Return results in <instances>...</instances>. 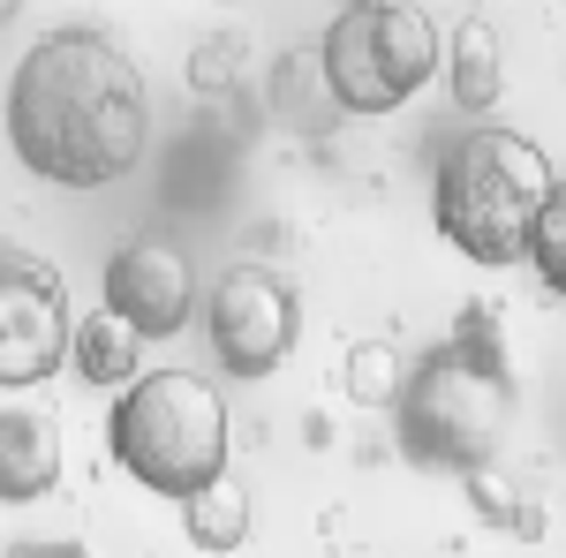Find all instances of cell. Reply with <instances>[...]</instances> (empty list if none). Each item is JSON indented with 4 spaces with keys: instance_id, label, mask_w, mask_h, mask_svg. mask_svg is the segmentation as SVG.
Instances as JSON below:
<instances>
[{
    "instance_id": "cell-1",
    "label": "cell",
    "mask_w": 566,
    "mask_h": 558,
    "mask_svg": "<svg viewBox=\"0 0 566 558\" xmlns=\"http://www.w3.org/2000/svg\"><path fill=\"white\" fill-rule=\"evenodd\" d=\"M151 144V98L122 45L91 23L39 39L8 76V151L53 189H114Z\"/></svg>"
},
{
    "instance_id": "cell-2",
    "label": "cell",
    "mask_w": 566,
    "mask_h": 558,
    "mask_svg": "<svg viewBox=\"0 0 566 558\" xmlns=\"http://www.w3.org/2000/svg\"><path fill=\"white\" fill-rule=\"evenodd\" d=\"M522 386L506 370V340H499V309L469 302L453 317V340L423 347L408 362V378L392 392V438L416 468L431 475H469L491 468L506 430H514Z\"/></svg>"
},
{
    "instance_id": "cell-3",
    "label": "cell",
    "mask_w": 566,
    "mask_h": 558,
    "mask_svg": "<svg viewBox=\"0 0 566 558\" xmlns=\"http://www.w3.org/2000/svg\"><path fill=\"white\" fill-rule=\"evenodd\" d=\"M552 189V159L514 129H469L461 144H446V159L431 173V219L438 234L469 264H522L528 219Z\"/></svg>"
},
{
    "instance_id": "cell-4",
    "label": "cell",
    "mask_w": 566,
    "mask_h": 558,
    "mask_svg": "<svg viewBox=\"0 0 566 558\" xmlns=\"http://www.w3.org/2000/svg\"><path fill=\"white\" fill-rule=\"evenodd\" d=\"M106 445L122 475H136L159 498H189L197 483H212L227 468V400L212 378L197 370H151L129 378V392L114 400Z\"/></svg>"
},
{
    "instance_id": "cell-5",
    "label": "cell",
    "mask_w": 566,
    "mask_h": 558,
    "mask_svg": "<svg viewBox=\"0 0 566 558\" xmlns=\"http://www.w3.org/2000/svg\"><path fill=\"white\" fill-rule=\"evenodd\" d=\"M438 23L416 0H348L317 39L340 114H392L438 76Z\"/></svg>"
},
{
    "instance_id": "cell-6",
    "label": "cell",
    "mask_w": 566,
    "mask_h": 558,
    "mask_svg": "<svg viewBox=\"0 0 566 558\" xmlns=\"http://www.w3.org/2000/svg\"><path fill=\"white\" fill-rule=\"evenodd\" d=\"M205 340L227 362V378H272L303 340V302H295V287L280 272L234 264L205 295Z\"/></svg>"
},
{
    "instance_id": "cell-7",
    "label": "cell",
    "mask_w": 566,
    "mask_h": 558,
    "mask_svg": "<svg viewBox=\"0 0 566 558\" xmlns=\"http://www.w3.org/2000/svg\"><path fill=\"white\" fill-rule=\"evenodd\" d=\"M69 333H76V317H69L61 272L23 250H0V386H45L69 362Z\"/></svg>"
},
{
    "instance_id": "cell-8",
    "label": "cell",
    "mask_w": 566,
    "mask_h": 558,
    "mask_svg": "<svg viewBox=\"0 0 566 558\" xmlns=\"http://www.w3.org/2000/svg\"><path fill=\"white\" fill-rule=\"evenodd\" d=\"M106 309L129 325L136 340H175L197 309V272L167 234H129L114 257H106Z\"/></svg>"
},
{
    "instance_id": "cell-9",
    "label": "cell",
    "mask_w": 566,
    "mask_h": 558,
    "mask_svg": "<svg viewBox=\"0 0 566 558\" xmlns=\"http://www.w3.org/2000/svg\"><path fill=\"white\" fill-rule=\"evenodd\" d=\"M61 483V430L39 408H0V498L31 506Z\"/></svg>"
},
{
    "instance_id": "cell-10",
    "label": "cell",
    "mask_w": 566,
    "mask_h": 558,
    "mask_svg": "<svg viewBox=\"0 0 566 558\" xmlns=\"http://www.w3.org/2000/svg\"><path fill=\"white\" fill-rule=\"evenodd\" d=\"M438 69H446V91H453L461 114H491L499 91H506V53H499L491 23H461L453 39L438 45Z\"/></svg>"
},
{
    "instance_id": "cell-11",
    "label": "cell",
    "mask_w": 566,
    "mask_h": 558,
    "mask_svg": "<svg viewBox=\"0 0 566 558\" xmlns=\"http://www.w3.org/2000/svg\"><path fill=\"white\" fill-rule=\"evenodd\" d=\"M175 506H181V528H189L197 551H242V536H250V491L227 468L212 483H197L189 498H175Z\"/></svg>"
},
{
    "instance_id": "cell-12",
    "label": "cell",
    "mask_w": 566,
    "mask_h": 558,
    "mask_svg": "<svg viewBox=\"0 0 566 558\" xmlns=\"http://www.w3.org/2000/svg\"><path fill=\"white\" fill-rule=\"evenodd\" d=\"M272 114H280L287 129H303V136H325L333 122H348L340 98H333V84H325V61H317V53H287V61L272 69Z\"/></svg>"
},
{
    "instance_id": "cell-13",
    "label": "cell",
    "mask_w": 566,
    "mask_h": 558,
    "mask_svg": "<svg viewBox=\"0 0 566 558\" xmlns=\"http://www.w3.org/2000/svg\"><path fill=\"white\" fill-rule=\"evenodd\" d=\"M136 355H144V340H136L106 302H98V317H84V325L69 333V362H76V370H84V386H98V392L129 386V378H136Z\"/></svg>"
},
{
    "instance_id": "cell-14",
    "label": "cell",
    "mask_w": 566,
    "mask_h": 558,
    "mask_svg": "<svg viewBox=\"0 0 566 558\" xmlns=\"http://www.w3.org/2000/svg\"><path fill=\"white\" fill-rule=\"evenodd\" d=\"M400 378H408V355L392 340H355L348 362H340V386H348V400H363V408H392Z\"/></svg>"
},
{
    "instance_id": "cell-15",
    "label": "cell",
    "mask_w": 566,
    "mask_h": 558,
    "mask_svg": "<svg viewBox=\"0 0 566 558\" xmlns=\"http://www.w3.org/2000/svg\"><path fill=\"white\" fill-rule=\"evenodd\" d=\"M528 264H536V280L552 287V295H566V181H552L544 189V204H536V219H528Z\"/></svg>"
},
{
    "instance_id": "cell-16",
    "label": "cell",
    "mask_w": 566,
    "mask_h": 558,
    "mask_svg": "<svg viewBox=\"0 0 566 558\" xmlns=\"http://www.w3.org/2000/svg\"><path fill=\"white\" fill-rule=\"evenodd\" d=\"M461 483H469V498H476V506H483L491 520H499L506 536H544V514H536L528 498H514V491L499 483V461H491V468H469Z\"/></svg>"
},
{
    "instance_id": "cell-17",
    "label": "cell",
    "mask_w": 566,
    "mask_h": 558,
    "mask_svg": "<svg viewBox=\"0 0 566 558\" xmlns=\"http://www.w3.org/2000/svg\"><path fill=\"white\" fill-rule=\"evenodd\" d=\"M242 69H250V45H242V39H205L197 53H189V84L205 91V98L234 91V84H242Z\"/></svg>"
},
{
    "instance_id": "cell-18",
    "label": "cell",
    "mask_w": 566,
    "mask_h": 558,
    "mask_svg": "<svg viewBox=\"0 0 566 558\" xmlns=\"http://www.w3.org/2000/svg\"><path fill=\"white\" fill-rule=\"evenodd\" d=\"M8 558H91L84 544H15Z\"/></svg>"
},
{
    "instance_id": "cell-19",
    "label": "cell",
    "mask_w": 566,
    "mask_h": 558,
    "mask_svg": "<svg viewBox=\"0 0 566 558\" xmlns=\"http://www.w3.org/2000/svg\"><path fill=\"white\" fill-rule=\"evenodd\" d=\"M15 8H31V0H0V23H8V15H15Z\"/></svg>"
},
{
    "instance_id": "cell-20",
    "label": "cell",
    "mask_w": 566,
    "mask_h": 558,
    "mask_svg": "<svg viewBox=\"0 0 566 558\" xmlns=\"http://www.w3.org/2000/svg\"><path fill=\"white\" fill-rule=\"evenodd\" d=\"M219 8H227V0H219Z\"/></svg>"
}]
</instances>
